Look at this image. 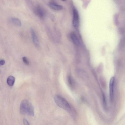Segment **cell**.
<instances>
[{"instance_id": "15", "label": "cell", "mask_w": 125, "mask_h": 125, "mask_svg": "<svg viewBox=\"0 0 125 125\" xmlns=\"http://www.w3.org/2000/svg\"><path fill=\"white\" fill-rule=\"evenodd\" d=\"M5 61L3 60H2L0 61V65L1 66L4 65L5 63Z\"/></svg>"}, {"instance_id": "11", "label": "cell", "mask_w": 125, "mask_h": 125, "mask_svg": "<svg viewBox=\"0 0 125 125\" xmlns=\"http://www.w3.org/2000/svg\"><path fill=\"white\" fill-rule=\"evenodd\" d=\"M103 107L104 109H107V102H106L105 96L104 94L103 95Z\"/></svg>"}, {"instance_id": "9", "label": "cell", "mask_w": 125, "mask_h": 125, "mask_svg": "<svg viewBox=\"0 0 125 125\" xmlns=\"http://www.w3.org/2000/svg\"><path fill=\"white\" fill-rule=\"evenodd\" d=\"M70 36L71 40L77 46H79L80 44V42L76 35L73 33H72Z\"/></svg>"}, {"instance_id": "12", "label": "cell", "mask_w": 125, "mask_h": 125, "mask_svg": "<svg viewBox=\"0 0 125 125\" xmlns=\"http://www.w3.org/2000/svg\"><path fill=\"white\" fill-rule=\"evenodd\" d=\"M22 59L24 64L27 65H29V62L28 59L26 57H23Z\"/></svg>"}, {"instance_id": "4", "label": "cell", "mask_w": 125, "mask_h": 125, "mask_svg": "<svg viewBox=\"0 0 125 125\" xmlns=\"http://www.w3.org/2000/svg\"><path fill=\"white\" fill-rule=\"evenodd\" d=\"M79 23V17L78 12L76 9H74L73 11V26L77 28L78 27Z\"/></svg>"}, {"instance_id": "6", "label": "cell", "mask_w": 125, "mask_h": 125, "mask_svg": "<svg viewBox=\"0 0 125 125\" xmlns=\"http://www.w3.org/2000/svg\"><path fill=\"white\" fill-rule=\"evenodd\" d=\"M115 82L114 77H112L109 82L110 98L111 101H113L114 98V86Z\"/></svg>"}, {"instance_id": "2", "label": "cell", "mask_w": 125, "mask_h": 125, "mask_svg": "<svg viewBox=\"0 0 125 125\" xmlns=\"http://www.w3.org/2000/svg\"><path fill=\"white\" fill-rule=\"evenodd\" d=\"M20 112L21 114L24 115L33 116L34 115L33 106L27 100H23L20 105Z\"/></svg>"}, {"instance_id": "10", "label": "cell", "mask_w": 125, "mask_h": 125, "mask_svg": "<svg viewBox=\"0 0 125 125\" xmlns=\"http://www.w3.org/2000/svg\"><path fill=\"white\" fill-rule=\"evenodd\" d=\"M15 82V78L12 76H10L8 77L7 80L8 85L10 86H13Z\"/></svg>"}, {"instance_id": "1", "label": "cell", "mask_w": 125, "mask_h": 125, "mask_svg": "<svg viewBox=\"0 0 125 125\" xmlns=\"http://www.w3.org/2000/svg\"><path fill=\"white\" fill-rule=\"evenodd\" d=\"M54 99L56 103L60 107L67 111L73 117H76V111L65 98L60 96L56 95Z\"/></svg>"}, {"instance_id": "13", "label": "cell", "mask_w": 125, "mask_h": 125, "mask_svg": "<svg viewBox=\"0 0 125 125\" xmlns=\"http://www.w3.org/2000/svg\"><path fill=\"white\" fill-rule=\"evenodd\" d=\"M68 82L70 85L72 87L73 85V82L72 79L70 76H68Z\"/></svg>"}, {"instance_id": "5", "label": "cell", "mask_w": 125, "mask_h": 125, "mask_svg": "<svg viewBox=\"0 0 125 125\" xmlns=\"http://www.w3.org/2000/svg\"><path fill=\"white\" fill-rule=\"evenodd\" d=\"M30 31L32 41L35 47L37 48H39L40 47V44L38 36L33 28H31L30 29Z\"/></svg>"}, {"instance_id": "8", "label": "cell", "mask_w": 125, "mask_h": 125, "mask_svg": "<svg viewBox=\"0 0 125 125\" xmlns=\"http://www.w3.org/2000/svg\"><path fill=\"white\" fill-rule=\"evenodd\" d=\"M9 20L10 22L16 26L20 27L21 26V22L18 18L12 17L10 18Z\"/></svg>"}, {"instance_id": "3", "label": "cell", "mask_w": 125, "mask_h": 125, "mask_svg": "<svg viewBox=\"0 0 125 125\" xmlns=\"http://www.w3.org/2000/svg\"><path fill=\"white\" fill-rule=\"evenodd\" d=\"M33 10L35 14L41 19H44L46 16V10L40 5H35L33 8Z\"/></svg>"}, {"instance_id": "7", "label": "cell", "mask_w": 125, "mask_h": 125, "mask_svg": "<svg viewBox=\"0 0 125 125\" xmlns=\"http://www.w3.org/2000/svg\"><path fill=\"white\" fill-rule=\"evenodd\" d=\"M49 7L52 9L56 11H60L62 9L63 7L54 1L50 2L48 4Z\"/></svg>"}, {"instance_id": "14", "label": "cell", "mask_w": 125, "mask_h": 125, "mask_svg": "<svg viewBox=\"0 0 125 125\" xmlns=\"http://www.w3.org/2000/svg\"><path fill=\"white\" fill-rule=\"evenodd\" d=\"M23 122L24 125H30L28 121L25 119H23Z\"/></svg>"}]
</instances>
